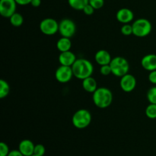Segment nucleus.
Listing matches in <instances>:
<instances>
[{"instance_id": "14", "label": "nucleus", "mask_w": 156, "mask_h": 156, "mask_svg": "<svg viewBox=\"0 0 156 156\" xmlns=\"http://www.w3.org/2000/svg\"><path fill=\"white\" fill-rule=\"evenodd\" d=\"M77 58L74 53L72 51H66L60 53L58 57V60L60 65L67 66H72L76 62Z\"/></svg>"}, {"instance_id": "2", "label": "nucleus", "mask_w": 156, "mask_h": 156, "mask_svg": "<svg viewBox=\"0 0 156 156\" xmlns=\"http://www.w3.org/2000/svg\"><path fill=\"white\" fill-rule=\"evenodd\" d=\"M94 105L100 109L108 108L113 102V93L109 88L100 87L92 94Z\"/></svg>"}, {"instance_id": "11", "label": "nucleus", "mask_w": 156, "mask_h": 156, "mask_svg": "<svg viewBox=\"0 0 156 156\" xmlns=\"http://www.w3.org/2000/svg\"><path fill=\"white\" fill-rule=\"evenodd\" d=\"M116 18L121 24H129L134 19V13L128 8H122L116 13Z\"/></svg>"}, {"instance_id": "9", "label": "nucleus", "mask_w": 156, "mask_h": 156, "mask_svg": "<svg viewBox=\"0 0 156 156\" xmlns=\"http://www.w3.org/2000/svg\"><path fill=\"white\" fill-rule=\"evenodd\" d=\"M17 5L15 0H0V15L9 18L16 12Z\"/></svg>"}, {"instance_id": "19", "label": "nucleus", "mask_w": 156, "mask_h": 156, "mask_svg": "<svg viewBox=\"0 0 156 156\" xmlns=\"http://www.w3.org/2000/svg\"><path fill=\"white\" fill-rule=\"evenodd\" d=\"M9 21H10L11 24L14 27H20L24 23V17L22 16L21 14L15 12L9 18Z\"/></svg>"}, {"instance_id": "17", "label": "nucleus", "mask_w": 156, "mask_h": 156, "mask_svg": "<svg viewBox=\"0 0 156 156\" xmlns=\"http://www.w3.org/2000/svg\"><path fill=\"white\" fill-rule=\"evenodd\" d=\"M72 47L71 39L66 37H61L56 42V48L60 53L69 51Z\"/></svg>"}, {"instance_id": "15", "label": "nucleus", "mask_w": 156, "mask_h": 156, "mask_svg": "<svg viewBox=\"0 0 156 156\" xmlns=\"http://www.w3.org/2000/svg\"><path fill=\"white\" fill-rule=\"evenodd\" d=\"M94 60L99 66L108 65L112 60L111 54L105 50H100L96 52L94 55Z\"/></svg>"}, {"instance_id": "27", "label": "nucleus", "mask_w": 156, "mask_h": 156, "mask_svg": "<svg viewBox=\"0 0 156 156\" xmlns=\"http://www.w3.org/2000/svg\"><path fill=\"white\" fill-rule=\"evenodd\" d=\"M10 152L9 146L6 143L2 142L0 143V156H8Z\"/></svg>"}, {"instance_id": "25", "label": "nucleus", "mask_w": 156, "mask_h": 156, "mask_svg": "<svg viewBox=\"0 0 156 156\" xmlns=\"http://www.w3.org/2000/svg\"><path fill=\"white\" fill-rule=\"evenodd\" d=\"M45 152H46V149L45 147H44V145L42 144L35 145L34 155H36L37 156H44L45 155Z\"/></svg>"}, {"instance_id": "23", "label": "nucleus", "mask_w": 156, "mask_h": 156, "mask_svg": "<svg viewBox=\"0 0 156 156\" xmlns=\"http://www.w3.org/2000/svg\"><path fill=\"white\" fill-rule=\"evenodd\" d=\"M122 34L124 36H130L133 34V26L130 24H123L120 28Z\"/></svg>"}, {"instance_id": "10", "label": "nucleus", "mask_w": 156, "mask_h": 156, "mask_svg": "<svg viewBox=\"0 0 156 156\" xmlns=\"http://www.w3.org/2000/svg\"><path fill=\"white\" fill-rule=\"evenodd\" d=\"M136 79L132 74L127 73L120 78V86L124 92L129 93L133 91L136 87Z\"/></svg>"}, {"instance_id": "13", "label": "nucleus", "mask_w": 156, "mask_h": 156, "mask_svg": "<svg viewBox=\"0 0 156 156\" xmlns=\"http://www.w3.org/2000/svg\"><path fill=\"white\" fill-rule=\"evenodd\" d=\"M35 145L30 140H23L18 145V150L24 156H31L34 155Z\"/></svg>"}, {"instance_id": "29", "label": "nucleus", "mask_w": 156, "mask_h": 156, "mask_svg": "<svg viewBox=\"0 0 156 156\" xmlns=\"http://www.w3.org/2000/svg\"><path fill=\"white\" fill-rule=\"evenodd\" d=\"M148 79L149 81L153 85H156V70L149 72V74L148 76Z\"/></svg>"}, {"instance_id": "12", "label": "nucleus", "mask_w": 156, "mask_h": 156, "mask_svg": "<svg viewBox=\"0 0 156 156\" xmlns=\"http://www.w3.org/2000/svg\"><path fill=\"white\" fill-rule=\"evenodd\" d=\"M141 66L146 71L156 70V54L149 53L143 56L141 59Z\"/></svg>"}, {"instance_id": "7", "label": "nucleus", "mask_w": 156, "mask_h": 156, "mask_svg": "<svg viewBox=\"0 0 156 156\" xmlns=\"http://www.w3.org/2000/svg\"><path fill=\"white\" fill-rule=\"evenodd\" d=\"M59 33L62 37L71 38L76 33V24L69 18H63L59 22Z\"/></svg>"}, {"instance_id": "5", "label": "nucleus", "mask_w": 156, "mask_h": 156, "mask_svg": "<svg viewBox=\"0 0 156 156\" xmlns=\"http://www.w3.org/2000/svg\"><path fill=\"white\" fill-rule=\"evenodd\" d=\"M133 34L137 37H146L152 30V23L146 18H139L132 24Z\"/></svg>"}, {"instance_id": "33", "label": "nucleus", "mask_w": 156, "mask_h": 156, "mask_svg": "<svg viewBox=\"0 0 156 156\" xmlns=\"http://www.w3.org/2000/svg\"><path fill=\"white\" fill-rule=\"evenodd\" d=\"M31 156H37V155H31Z\"/></svg>"}, {"instance_id": "28", "label": "nucleus", "mask_w": 156, "mask_h": 156, "mask_svg": "<svg viewBox=\"0 0 156 156\" xmlns=\"http://www.w3.org/2000/svg\"><path fill=\"white\" fill-rule=\"evenodd\" d=\"M94 11H95V9H94V8L91 5L88 4L85 8H84L83 10H82V12H84V14H85V15H91L94 14Z\"/></svg>"}, {"instance_id": "20", "label": "nucleus", "mask_w": 156, "mask_h": 156, "mask_svg": "<svg viewBox=\"0 0 156 156\" xmlns=\"http://www.w3.org/2000/svg\"><path fill=\"white\" fill-rule=\"evenodd\" d=\"M10 92V86L8 82L4 79L0 80V98L3 99L7 97Z\"/></svg>"}, {"instance_id": "24", "label": "nucleus", "mask_w": 156, "mask_h": 156, "mask_svg": "<svg viewBox=\"0 0 156 156\" xmlns=\"http://www.w3.org/2000/svg\"><path fill=\"white\" fill-rule=\"evenodd\" d=\"M88 4L91 5L95 10H98L105 5V0H88Z\"/></svg>"}, {"instance_id": "3", "label": "nucleus", "mask_w": 156, "mask_h": 156, "mask_svg": "<svg viewBox=\"0 0 156 156\" xmlns=\"http://www.w3.org/2000/svg\"><path fill=\"white\" fill-rule=\"evenodd\" d=\"M92 117L88 110L82 109L78 110L75 112L72 117V123L73 126L79 129H83L88 127L91 123Z\"/></svg>"}, {"instance_id": "1", "label": "nucleus", "mask_w": 156, "mask_h": 156, "mask_svg": "<svg viewBox=\"0 0 156 156\" xmlns=\"http://www.w3.org/2000/svg\"><path fill=\"white\" fill-rule=\"evenodd\" d=\"M74 77L80 80L92 76L94 73V66L91 61L85 58H79L72 66Z\"/></svg>"}, {"instance_id": "22", "label": "nucleus", "mask_w": 156, "mask_h": 156, "mask_svg": "<svg viewBox=\"0 0 156 156\" xmlns=\"http://www.w3.org/2000/svg\"><path fill=\"white\" fill-rule=\"evenodd\" d=\"M146 98L149 103L156 105V85L149 88L146 94Z\"/></svg>"}, {"instance_id": "8", "label": "nucleus", "mask_w": 156, "mask_h": 156, "mask_svg": "<svg viewBox=\"0 0 156 156\" xmlns=\"http://www.w3.org/2000/svg\"><path fill=\"white\" fill-rule=\"evenodd\" d=\"M74 76L72 66L60 65L55 72V79L59 83H67Z\"/></svg>"}, {"instance_id": "16", "label": "nucleus", "mask_w": 156, "mask_h": 156, "mask_svg": "<svg viewBox=\"0 0 156 156\" xmlns=\"http://www.w3.org/2000/svg\"><path fill=\"white\" fill-rule=\"evenodd\" d=\"M82 88L86 92L88 93H94L98 88V83L95 79L90 76V77L86 78V79L82 80Z\"/></svg>"}, {"instance_id": "18", "label": "nucleus", "mask_w": 156, "mask_h": 156, "mask_svg": "<svg viewBox=\"0 0 156 156\" xmlns=\"http://www.w3.org/2000/svg\"><path fill=\"white\" fill-rule=\"evenodd\" d=\"M68 4L75 10L82 11L88 4V0H68Z\"/></svg>"}, {"instance_id": "6", "label": "nucleus", "mask_w": 156, "mask_h": 156, "mask_svg": "<svg viewBox=\"0 0 156 156\" xmlns=\"http://www.w3.org/2000/svg\"><path fill=\"white\" fill-rule=\"evenodd\" d=\"M39 28L44 35L52 36L59 32V22L53 18H46L41 21Z\"/></svg>"}, {"instance_id": "30", "label": "nucleus", "mask_w": 156, "mask_h": 156, "mask_svg": "<svg viewBox=\"0 0 156 156\" xmlns=\"http://www.w3.org/2000/svg\"><path fill=\"white\" fill-rule=\"evenodd\" d=\"M31 1L32 0H15L17 4H18V5H21V6L30 5V2H31Z\"/></svg>"}, {"instance_id": "26", "label": "nucleus", "mask_w": 156, "mask_h": 156, "mask_svg": "<svg viewBox=\"0 0 156 156\" xmlns=\"http://www.w3.org/2000/svg\"><path fill=\"white\" fill-rule=\"evenodd\" d=\"M100 73L102 75V76H109L110 74H112V71H111V68L110 64H108V65L101 66Z\"/></svg>"}, {"instance_id": "32", "label": "nucleus", "mask_w": 156, "mask_h": 156, "mask_svg": "<svg viewBox=\"0 0 156 156\" xmlns=\"http://www.w3.org/2000/svg\"><path fill=\"white\" fill-rule=\"evenodd\" d=\"M30 5L34 8L39 7L41 5V0H32L31 2H30Z\"/></svg>"}, {"instance_id": "4", "label": "nucleus", "mask_w": 156, "mask_h": 156, "mask_svg": "<svg viewBox=\"0 0 156 156\" xmlns=\"http://www.w3.org/2000/svg\"><path fill=\"white\" fill-rule=\"evenodd\" d=\"M110 66H111L112 74L117 77L121 78L124 75L129 73V62L126 58L123 56H116L112 58Z\"/></svg>"}, {"instance_id": "21", "label": "nucleus", "mask_w": 156, "mask_h": 156, "mask_svg": "<svg viewBox=\"0 0 156 156\" xmlns=\"http://www.w3.org/2000/svg\"><path fill=\"white\" fill-rule=\"evenodd\" d=\"M146 115L148 118L149 119H156V105L155 104H150L146 107Z\"/></svg>"}, {"instance_id": "31", "label": "nucleus", "mask_w": 156, "mask_h": 156, "mask_svg": "<svg viewBox=\"0 0 156 156\" xmlns=\"http://www.w3.org/2000/svg\"><path fill=\"white\" fill-rule=\"evenodd\" d=\"M8 156H24V155L21 153V152H20L18 149H14V150L10 151V152H9Z\"/></svg>"}]
</instances>
